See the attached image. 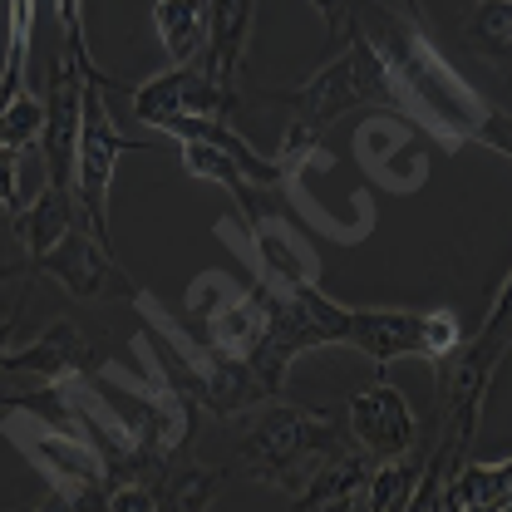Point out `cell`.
<instances>
[{
	"label": "cell",
	"instance_id": "obj_2",
	"mask_svg": "<svg viewBox=\"0 0 512 512\" xmlns=\"http://www.w3.org/2000/svg\"><path fill=\"white\" fill-rule=\"evenodd\" d=\"M508 350H512V271L508 281L498 286L493 311L483 316L478 335H468L453 360L434 365L439 370V389H434V399H439V444H434V453L439 458L458 463V468L468 463V448H473L478 419H483V399L493 389L498 365L508 360Z\"/></svg>",
	"mask_w": 512,
	"mask_h": 512
},
{
	"label": "cell",
	"instance_id": "obj_7",
	"mask_svg": "<svg viewBox=\"0 0 512 512\" xmlns=\"http://www.w3.org/2000/svg\"><path fill=\"white\" fill-rule=\"evenodd\" d=\"M10 276H50V281H60L64 291L79 296V301H138L143 296L119 271L114 252L99 247L84 222L69 227L45 256H30V261H15V266L0 271V281H10Z\"/></svg>",
	"mask_w": 512,
	"mask_h": 512
},
{
	"label": "cell",
	"instance_id": "obj_12",
	"mask_svg": "<svg viewBox=\"0 0 512 512\" xmlns=\"http://www.w3.org/2000/svg\"><path fill=\"white\" fill-rule=\"evenodd\" d=\"M104 365L99 345L74 325V320H55L45 325L25 350H10L0 375H45V380H79V375H94Z\"/></svg>",
	"mask_w": 512,
	"mask_h": 512
},
{
	"label": "cell",
	"instance_id": "obj_6",
	"mask_svg": "<svg viewBox=\"0 0 512 512\" xmlns=\"http://www.w3.org/2000/svg\"><path fill=\"white\" fill-rule=\"evenodd\" d=\"M109 79H89L84 84V114H79V153H74V202H79V222L94 232L99 247H109V183H114V163L128 148H153V138H124L109 104H104ZM114 252V247H109Z\"/></svg>",
	"mask_w": 512,
	"mask_h": 512
},
{
	"label": "cell",
	"instance_id": "obj_15",
	"mask_svg": "<svg viewBox=\"0 0 512 512\" xmlns=\"http://www.w3.org/2000/svg\"><path fill=\"white\" fill-rule=\"evenodd\" d=\"M370 478H375V458L365 448H335L311 473V483L296 493V512H350V503L370 488Z\"/></svg>",
	"mask_w": 512,
	"mask_h": 512
},
{
	"label": "cell",
	"instance_id": "obj_13",
	"mask_svg": "<svg viewBox=\"0 0 512 512\" xmlns=\"http://www.w3.org/2000/svg\"><path fill=\"white\" fill-rule=\"evenodd\" d=\"M350 350H360L375 370H384L389 360L399 355H424L429 360V316H414V311H350V335H345Z\"/></svg>",
	"mask_w": 512,
	"mask_h": 512
},
{
	"label": "cell",
	"instance_id": "obj_4",
	"mask_svg": "<svg viewBox=\"0 0 512 512\" xmlns=\"http://www.w3.org/2000/svg\"><path fill=\"white\" fill-rule=\"evenodd\" d=\"M345 448L340 429L316 414V409H291V404H271L261 409L252 429L242 434V473L256 483H271V488H286V493H301L311 483L320 463Z\"/></svg>",
	"mask_w": 512,
	"mask_h": 512
},
{
	"label": "cell",
	"instance_id": "obj_8",
	"mask_svg": "<svg viewBox=\"0 0 512 512\" xmlns=\"http://www.w3.org/2000/svg\"><path fill=\"white\" fill-rule=\"evenodd\" d=\"M84 84L89 74L55 50L50 74H45V178L50 188L74 192V153H79V114H84Z\"/></svg>",
	"mask_w": 512,
	"mask_h": 512
},
{
	"label": "cell",
	"instance_id": "obj_24",
	"mask_svg": "<svg viewBox=\"0 0 512 512\" xmlns=\"http://www.w3.org/2000/svg\"><path fill=\"white\" fill-rule=\"evenodd\" d=\"M55 10H60V25H64V55L79 64L89 79H104L94 60H89V40H84V0H55Z\"/></svg>",
	"mask_w": 512,
	"mask_h": 512
},
{
	"label": "cell",
	"instance_id": "obj_10",
	"mask_svg": "<svg viewBox=\"0 0 512 512\" xmlns=\"http://www.w3.org/2000/svg\"><path fill=\"white\" fill-rule=\"evenodd\" d=\"M242 222H247V242H252V261L256 271H261V281L271 286V291H296V286H316V256L311 247L296 237V227L281 217V202L271 197L266 207H256V212H237Z\"/></svg>",
	"mask_w": 512,
	"mask_h": 512
},
{
	"label": "cell",
	"instance_id": "obj_27",
	"mask_svg": "<svg viewBox=\"0 0 512 512\" xmlns=\"http://www.w3.org/2000/svg\"><path fill=\"white\" fill-rule=\"evenodd\" d=\"M473 138H478V143H488V148H498V153H508V158H512V114H493V109H488Z\"/></svg>",
	"mask_w": 512,
	"mask_h": 512
},
{
	"label": "cell",
	"instance_id": "obj_18",
	"mask_svg": "<svg viewBox=\"0 0 512 512\" xmlns=\"http://www.w3.org/2000/svg\"><path fill=\"white\" fill-rule=\"evenodd\" d=\"M30 30H35V0H10V40H5V64H0V109L25 94Z\"/></svg>",
	"mask_w": 512,
	"mask_h": 512
},
{
	"label": "cell",
	"instance_id": "obj_17",
	"mask_svg": "<svg viewBox=\"0 0 512 512\" xmlns=\"http://www.w3.org/2000/svg\"><path fill=\"white\" fill-rule=\"evenodd\" d=\"M158 40L173 64H192L207 45V0H158L153 5Z\"/></svg>",
	"mask_w": 512,
	"mask_h": 512
},
{
	"label": "cell",
	"instance_id": "obj_28",
	"mask_svg": "<svg viewBox=\"0 0 512 512\" xmlns=\"http://www.w3.org/2000/svg\"><path fill=\"white\" fill-rule=\"evenodd\" d=\"M316 10L325 15V30H330V40H335V35L350 30V10H355V0H316Z\"/></svg>",
	"mask_w": 512,
	"mask_h": 512
},
{
	"label": "cell",
	"instance_id": "obj_30",
	"mask_svg": "<svg viewBox=\"0 0 512 512\" xmlns=\"http://www.w3.org/2000/svg\"><path fill=\"white\" fill-rule=\"evenodd\" d=\"M503 512H512V508H503Z\"/></svg>",
	"mask_w": 512,
	"mask_h": 512
},
{
	"label": "cell",
	"instance_id": "obj_29",
	"mask_svg": "<svg viewBox=\"0 0 512 512\" xmlns=\"http://www.w3.org/2000/svg\"><path fill=\"white\" fill-rule=\"evenodd\" d=\"M5 345H10V311H0V365H5V355H10Z\"/></svg>",
	"mask_w": 512,
	"mask_h": 512
},
{
	"label": "cell",
	"instance_id": "obj_19",
	"mask_svg": "<svg viewBox=\"0 0 512 512\" xmlns=\"http://www.w3.org/2000/svg\"><path fill=\"white\" fill-rule=\"evenodd\" d=\"M404 512H463L458 503V463H448L439 453H429V463H419V483Z\"/></svg>",
	"mask_w": 512,
	"mask_h": 512
},
{
	"label": "cell",
	"instance_id": "obj_23",
	"mask_svg": "<svg viewBox=\"0 0 512 512\" xmlns=\"http://www.w3.org/2000/svg\"><path fill=\"white\" fill-rule=\"evenodd\" d=\"M242 291H247V286H237L232 276H222V271H202V276L188 286V316L197 320V325H207L217 311H227Z\"/></svg>",
	"mask_w": 512,
	"mask_h": 512
},
{
	"label": "cell",
	"instance_id": "obj_11",
	"mask_svg": "<svg viewBox=\"0 0 512 512\" xmlns=\"http://www.w3.org/2000/svg\"><path fill=\"white\" fill-rule=\"evenodd\" d=\"M350 434L360 439V448L375 458V463H389V458H409L414 453V414H409V399L394 389V384H370L350 399Z\"/></svg>",
	"mask_w": 512,
	"mask_h": 512
},
{
	"label": "cell",
	"instance_id": "obj_1",
	"mask_svg": "<svg viewBox=\"0 0 512 512\" xmlns=\"http://www.w3.org/2000/svg\"><path fill=\"white\" fill-rule=\"evenodd\" d=\"M345 35L365 40L384 60L389 79L399 84L404 119H414L424 133L444 138L448 148H458L463 138L478 133L488 104L463 84V74L429 40L419 0H355Z\"/></svg>",
	"mask_w": 512,
	"mask_h": 512
},
{
	"label": "cell",
	"instance_id": "obj_14",
	"mask_svg": "<svg viewBox=\"0 0 512 512\" xmlns=\"http://www.w3.org/2000/svg\"><path fill=\"white\" fill-rule=\"evenodd\" d=\"M256 0H207V45H202V69L212 74L217 89L237 94V74L252 45Z\"/></svg>",
	"mask_w": 512,
	"mask_h": 512
},
{
	"label": "cell",
	"instance_id": "obj_31",
	"mask_svg": "<svg viewBox=\"0 0 512 512\" xmlns=\"http://www.w3.org/2000/svg\"><path fill=\"white\" fill-rule=\"evenodd\" d=\"M0 409H5V404H0Z\"/></svg>",
	"mask_w": 512,
	"mask_h": 512
},
{
	"label": "cell",
	"instance_id": "obj_9",
	"mask_svg": "<svg viewBox=\"0 0 512 512\" xmlns=\"http://www.w3.org/2000/svg\"><path fill=\"white\" fill-rule=\"evenodd\" d=\"M237 109V94L217 89L212 74L202 64H173L168 74L148 79L143 89H133V114L153 128H168L173 119H197V114H217L227 119Z\"/></svg>",
	"mask_w": 512,
	"mask_h": 512
},
{
	"label": "cell",
	"instance_id": "obj_20",
	"mask_svg": "<svg viewBox=\"0 0 512 512\" xmlns=\"http://www.w3.org/2000/svg\"><path fill=\"white\" fill-rule=\"evenodd\" d=\"M468 40L483 55L512 64V0H478L468 15Z\"/></svg>",
	"mask_w": 512,
	"mask_h": 512
},
{
	"label": "cell",
	"instance_id": "obj_3",
	"mask_svg": "<svg viewBox=\"0 0 512 512\" xmlns=\"http://www.w3.org/2000/svg\"><path fill=\"white\" fill-rule=\"evenodd\" d=\"M261 296V316L266 330L247 355L256 380L266 384V394L276 399L286 389V370L296 355L320 350V345H345L350 335V306H335L330 296H320V286H296V291H271L266 281H256Z\"/></svg>",
	"mask_w": 512,
	"mask_h": 512
},
{
	"label": "cell",
	"instance_id": "obj_25",
	"mask_svg": "<svg viewBox=\"0 0 512 512\" xmlns=\"http://www.w3.org/2000/svg\"><path fill=\"white\" fill-rule=\"evenodd\" d=\"M109 512H158V488L153 483H114Z\"/></svg>",
	"mask_w": 512,
	"mask_h": 512
},
{
	"label": "cell",
	"instance_id": "obj_16",
	"mask_svg": "<svg viewBox=\"0 0 512 512\" xmlns=\"http://www.w3.org/2000/svg\"><path fill=\"white\" fill-rule=\"evenodd\" d=\"M10 227H15V242H20V252H25L20 261L45 256L69 227H79V202H74V192H60L45 183V192H40L30 207H20Z\"/></svg>",
	"mask_w": 512,
	"mask_h": 512
},
{
	"label": "cell",
	"instance_id": "obj_22",
	"mask_svg": "<svg viewBox=\"0 0 512 512\" xmlns=\"http://www.w3.org/2000/svg\"><path fill=\"white\" fill-rule=\"evenodd\" d=\"M40 138H45V99L20 94L15 104L0 109V143H10V148L20 153V148H30V143H40Z\"/></svg>",
	"mask_w": 512,
	"mask_h": 512
},
{
	"label": "cell",
	"instance_id": "obj_21",
	"mask_svg": "<svg viewBox=\"0 0 512 512\" xmlns=\"http://www.w3.org/2000/svg\"><path fill=\"white\" fill-rule=\"evenodd\" d=\"M414 483H419V463L414 458H389L375 463V478H370V503L365 512H404L414 498Z\"/></svg>",
	"mask_w": 512,
	"mask_h": 512
},
{
	"label": "cell",
	"instance_id": "obj_26",
	"mask_svg": "<svg viewBox=\"0 0 512 512\" xmlns=\"http://www.w3.org/2000/svg\"><path fill=\"white\" fill-rule=\"evenodd\" d=\"M15 163H20V153L10 148V143H0V207L15 217L20 212V183H15Z\"/></svg>",
	"mask_w": 512,
	"mask_h": 512
},
{
	"label": "cell",
	"instance_id": "obj_5",
	"mask_svg": "<svg viewBox=\"0 0 512 512\" xmlns=\"http://www.w3.org/2000/svg\"><path fill=\"white\" fill-rule=\"evenodd\" d=\"M365 104H380V109H394L404 114V99H399V84L389 79L384 60L365 45V40H350V50L340 60H330L316 79H306L296 94H291V124L306 128H325Z\"/></svg>",
	"mask_w": 512,
	"mask_h": 512
}]
</instances>
